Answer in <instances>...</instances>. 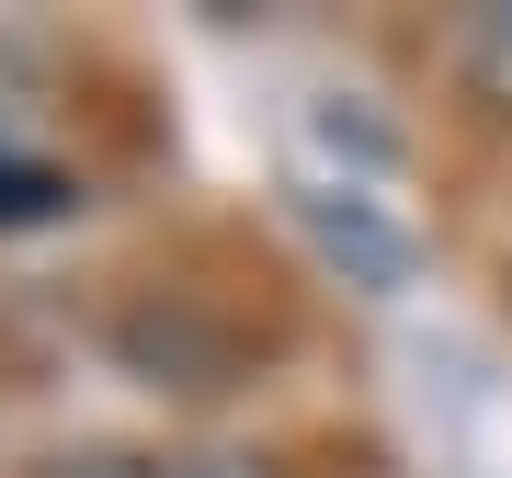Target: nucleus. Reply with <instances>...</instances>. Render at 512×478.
<instances>
[{
  "mask_svg": "<svg viewBox=\"0 0 512 478\" xmlns=\"http://www.w3.org/2000/svg\"><path fill=\"white\" fill-rule=\"evenodd\" d=\"M456 92L478 103V126H512V0H490L456 35Z\"/></svg>",
  "mask_w": 512,
  "mask_h": 478,
  "instance_id": "f257e3e1",
  "label": "nucleus"
},
{
  "mask_svg": "<svg viewBox=\"0 0 512 478\" xmlns=\"http://www.w3.org/2000/svg\"><path fill=\"white\" fill-rule=\"evenodd\" d=\"M308 217H319V239H330V251H353V262H365L376 285H399V274H410V239L365 228V217H353V205H308Z\"/></svg>",
  "mask_w": 512,
  "mask_h": 478,
  "instance_id": "f03ea898",
  "label": "nucleus"
},
{
  "mask_svg": "<svg viewBox=\"0 0 512 478\" xmlns=\"http://www.w3.org/2000/svg\"><path fill=\"white\" fill-rule=\"evenodd\" d=\"M35 478H183V467H160V456H126V444H80V456H46Z\"/></svg>",
  "mask_w": 512,
  "mask_h": 478,
  "instance_id": "7ed1b4c3",
  "label": "nucleus"
},
{
  "mask_svg": "<svg viewBox=\"0 0 512 478\" xmlns=\"http://www.w3.org/2000/svg\"><path fill=\"white\" fill-rule=\"evenodd\" d=\"M23 205H57V183L23 171V160H0V217H23Z\"/></svg>",
  "mask_w": 512,
  "mask_h": 478,
  "instance_id": "20e7f679",
  "label": "nucleus"
}]
</instances>
